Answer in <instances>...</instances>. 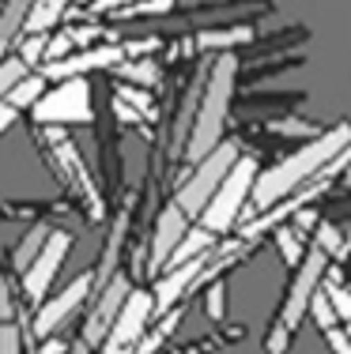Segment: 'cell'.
Returning <instances> with one entry per match:
<instances>
[{
    "label": "cell",
    "mask_w": 351,
    "mask_h": 354,
    "mask_svg": "<svg viewBox=\"0 0 351 354\" xmlns=\"http://www.w3.org/2000/svg\"><path fill=\"white\" fill-rule=\"evenodd\" d=\"M64 8H69V0H35L23 19V35H49V27L61 19Z\"/></svg>",
    "instance_id": "12"
},
{
    "label": "cell",
    "mask_w": 351,
    "mask_h": 354,
    "mask_svg": "<svg viewBox=\"0 0 351 354\" xmlns=\"http://www.w3.org/2000/svg\"><path fill=\"white\" fill-rule=\"evenodd\" d=\"M152 320H155V294L132 286V290L125 294L121 309H117L106 339H102V354H132L136 343L144 339V332H147Z\"/></svg>",
    "instance_id": "7"
},
{
    "label": "cell",
    "mask_w": 351,
    "mask_h": 354,
    "mask_svg": "<svg viewBox=\"0 0 351 354\" xmlns=\"http://www.w3.org/2000/svg\"><path fill=\"white\" fill-rule=\"evenodd\" d=\"M234 68H238V61H234L231 53H223L219 64L212 68V80H208V95H204V102H200L197 124H193V132L186 136L189 166H193L197 158H204L212 147H219V143H223V117H227V106H231Z\"/></svg>",
    "instance_id": "3"
},
{
    "label": "cell",
    "mask_w": 351,
    "mask_h": 354,
    "mask_svg": "<svg viewBox=\"0 0 351 354\" xmlns=\"http://www.w3.org/2000/svg\"><path fill=\"white\" fill-rule=\"evenodd\" d=\"M238 143H219V147H212L204 158H197L193 166H189V177H181L178 185V196H174V207H178L181 215H189L197 223V215L204 212V204L212 200V192L223 185V177L231 174V166L238 162Z\"/></svg>",
    "instance_id": "5"
},
{
    "label": "cell",
    "mask_w": 351,
    "mask_h": 354,
    "mask_svg": "<svg viewBox=\"0 0 351 354\" xmlns=\"http://www.w3.org/2000/svg\"><path fill=\"white\" fill-rule=\"evenodd\" d=\"M91 294H95V275L83 272L80 279H72L61 294L46 298V301L38 306V313H35V335H38V339H49V335H57V332H61V324H64V320H69L72 313H76V309L91 298Z\"/></svg>",
    "instance_id": "9"
},
{
    "label": "cell",
    "mask_w": 351,
    "mask_h": 354,
    "mask_svg": "<svg viewBox=\"0 0 351 354\" xmlns=\"http://www.w3.org/2000/svg\"><path fill=\"white\" fill-rule=\"evenodd\" d=\"M189 230V215H181L178 207H163V215L155 218V238H152V268L163 272V264L170 260V252L178 249V241Z\"/></svg>",
    "instance_id": "10"
},
{
    "label": "cell",
    "mask_w": 351,
    "mask_h": 354,
    "mask_svg": "<svg viewBox=\"0 0 351 354\" xmlns=\"http://www.w3.org/2000/svg\"><path fill=\"white\" fill-rule=\"evenodd\" d=\"M27 113L35 117L38 129H61V124L91 121V83H87V75H72V80L49 83Z\"/></svg>",
    "instance_id": "6"
},
{
    "label": "cell",
    "mask_w": 351,
    "mask_h": 354,
    "mask_svg": "<svg viewBox=\"0 0 351 354\" xmlns=\"http://www.w3.org/2000/svg\"><path fill=\"white\" fill-rule=\"evenodd\" d=\"M257 174H261V166H257L249 155H238V162L231 166V174L223 177V185L212 192V200H208L204 212L197 215V223L204 226V230H212L215 238L231 234L234 226L246 218V207H249V196H253Z\"/></svg>",
    "instance_id": "4"
},
{
    "label": "cell",
    "mask_w": 351,
    "mask_h": 354,
    "mask_svg": "<svg viewBox=\"0 0 351 354\" xmlns=\"http://www.w3.org/2000/svg\"><path fill=\"white\" fill-rule=\"evenodd\" d=\"M19 117H23V109H19V106H12L8 98H0V136H4V132L12 129L15 121H19Z\"/></svg>",
    "instance_id": "17"
},
{
    "label": "cell",
    "mask_w": 351,
    "mask_h": 354,
    "mask_svg": "<svg viewBox=\"0 0 351 354\" xmlns=\"http://www.w3.org/2000/svg\"><path fill=\"white\" fill-rule=\"evenodd\" d=\"M276 245H280V252H283V260H287V268H295L298 260H303V238H295L291 234V226H283V230H276Z\"/></svg>",
    "instance_id": "15"
},
{
    "label": "cell",
    "mask_w": 351,
    "mask_h": 354,
    "mask_svg": "<svg viewBox=\"0 0 351 354\" xmlns=\"http://www.w3.org/2000/svg\"><path fill=\"white\" fill-rule=\"evenodd\" d=\"M0 354H15V324L0 320Z\"/></svg>",
    "instance_id": "18"
},
{
    "label": "cell",
    "mask_w": 351,
    "mask_h": 354,
    "mask_svg": "<svg viewBox=\"0 0 351 354\" xmlns=\"http://www.w3.org/2000/svg\"><path fill=\"white\" fill-rule=\"evenodd\" d=\"M325 268H329V252H325L310 238V249H306V257L295 264V275H291V286H287V298L280 301L276 324H272L269 339H264V351H269V354H287L295 328L303 324L306 313H310V301H314L317 286H321V279H325Z\"/></svg>",
    "instance_id": "2"
},
{
    "label": "cell",
    "mask_w": 351,
    "mask_h": 354,
    "mask_svg": "<svg viewBox=\"0 0 351 354\" xmlns=\"http://www.w3.org/2000/svg\"><path fill=\"white\" fill-rule=\"evenodd\" d=\"M212 249H215V234L197 223V226L186 230V238L178 241V249L170 252V260H166L163 268H178V264H189V260H200V257H208Z\"/></svg>",
    "instance_id": "11"
},
{
    "label": "cell",
    "mask_w": 351,
    "mask_h": 354,
    "mask_svg": "<svg viewBox=\"0 0 351 354\" xmlns=\"http://www.w3.org/2000/svg\"><path fill=\"white\" fill-rule=\"evenodd\" d=\"M348 151H351V124L340 121L336 129L321 132V136L310 140L306 147L291 151L287 158H280L276 166H269V170L257 174L253 196H249L246 215H264L272 204H280L283 196H291L298 185H310L314 177L325 170V162H332V158L348 155Z\"/></svg>",
    "instance_id": "1"
},
{
    "label": "cell",
    "mask_w": 351,
    "mask_h": 354,
    "mask_svg": "<svg viewBox=\"0 0 351 354\" xmlns=\"http://www.w3.org/2000/svg\"><path fill=\"white\" fill-rule=\"evenodd\" d=\"M72 234L61 230V226H53V230L46 234V241H42V249L35 252V260H30L27 268H23V298L35 301V306H42V301L49 298V286H53L57 272L64 268V260H69L72 252Z\"/></svg>",
    "instance_id": "8"
},
{
    "label": "cell",
    "mask_w": 351,
    "mask_h": 354,
    "mask_svg": "<svg viewBox=\"0 0 351 354\" xmlns=\"http://www.w3.org/2000/svg\"><path fill=\"white\" fill-rule=\"evenodd\" d=\"M49 230H53V226L38 223L30 234H23V241H19V245H15V252H12V260H15V272H23V268H27L30 260H35V252L42 249V241H46V234H49Z\"/></svg>",
    "instance_id": "13"
},
{
    "label": "cell",
    "mask_w": 351,
    "mask_h": 354,
    "mask_svg": "<svg viewBox=\"0 0 351 354\" xmlns=\"http://www.w3.org/2000/svg\"><path fill=\"white\" fill-rule=\"evenodd\" d=\"M321 339L329 343L332 354H351V332L344 324H332V328H321Z\"/></svg>",
    "instance_id": "16"
},
{
    "label": "cell",
    "mask_w": 351,
    "mask_h": 354,
    "mask_svg": "<svg viewBox=\"0 0 351 354\" xmlns=\"http://www.w3.org/2000/svg\"><path fill=\"white\" fill-rule=\"evenodd\" d=\"M204 313L215 324H223V317H227V279H212L204 286Z\"/></svg>",
    "instance_id": "14"
}]
</instances>
